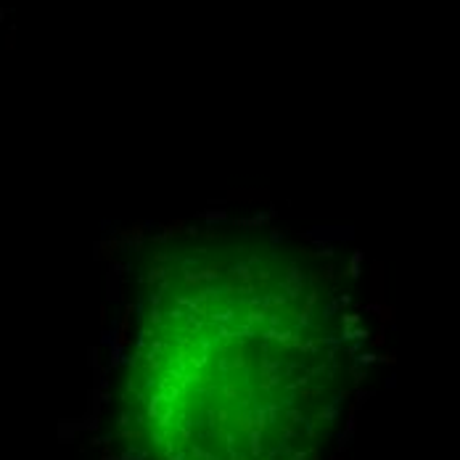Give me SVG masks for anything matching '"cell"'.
<instances>
[{
    "label": "cell",
    "instance_id": "6da1fadb",
    "mask_svg": "<svg viewBox=\"0 0 460 460\" xmlns=\"http://www.w3.org/2000/svg\"><path fill=\"white\" fill-rule=\"evenodd\" d=\"M162 273L143 294L119 394L138 460H315L344 397L347 328L313 276L260 249Z\"/></svg>",
    "mask_w": 460,
    "mask_h": 460
}]
</instances>
